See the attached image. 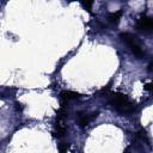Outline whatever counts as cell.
<instances>
[{
  "mask_svg": "<svg viewBox=\"0 0 153 153\" xmlns=\"http://www.w3.org/2000/svg\"><path fill=\"white\" fill-rule=\"evenodd\" d=\"M106 98H108V103L115 110H117L121 114H131L135 110L134 104L123 93H120V92H110V93H108Z\"/></svg>",
  "mask_w": 153,
  "mask_h": 153,
  "instance_id": "cell-1",
  "label": "cell"
},
{
  "mask_svg": "<svg viewBox=\"0 0 153 153\" xmlns=\"http://www.w3.org/2000/svg\"><path fill=\"white\" fill-rule=\"evenodd\" d=\"M120 37H121L122 42L127 44V47L130 49V51H131L136 57L141 59V57L145 55V50H143L142 45L139 43V41L136 39V37H135L134 35H131V33H129V32H122V33L120 35Z\"/></svg>",
  "mask_w": 153,
  "mask_h": 153,
  "instance_id": "cell-2",
  "label": "cell"
},
{
  "mask_svg": "<svg viewBox=\"0 0 153 153\" xmlns=\"http://www.w3.org/2000/svg\"><path fill=\"white\" fill-rule=\"evenodd\" d=\"M136 27L142 31V32H149L152 31V27H153V20L151 17H147V16H141L136 23Z\"/></svg>",
  "mask_w": 153,
  "mask_h": 153,
  "instance_id": "cell-3",
  "label": "cell"
},
{
  "mask_svg": "<svg viewBox=\"0 0 153 153\" xmlns=\"http://www.w3.org/2000/svg\"><path fill=\"white\" fill-rule=\"evenodd\" d=\"M97 117V112H92V114H87V112H79L76 118H78V123L80 127H86L90 124V122L92 120H94Z\"/></svg>",
  "mask_w": 153,
  "mask_h": 153,
  "instance_id": "cell-4",
  "label": "cell"
},
{
  "mask_svg": "<svg viewBox=\"0 0 153 153\" xmlns=\"http://www.w3.org/2000/svg\"><path fill=\"white\" fill-rule=\"evenodd\" d=\"M79 97H80V94L76 92H73V91H62L61 92V98H62L63 103H68L69 100L78 99Z\"/></svg>",
  "mask_w": 153,
  "mask_h": 153,
  "instance_id": "cell-5",
  "label": "cell"
},
{
  "mask_svg": "<svg viewBox=\"0 0 153 153\" xmlns=\"http://www.w3.org/2000/svg\"><path fill=\"white\" fill-rule=\"evenodd\" d=\"M121 16H122V12L121 11H117V12H114V13H110L109 14V22L112 24V25H117L120 19H121Z\"/></svg>",
  "mask_w": 153,
  "mask_h": 153,
  "instance_id": "cell-6",
  "label": "cell"
},
{
  "mask_svg": "<svg viewBox=\"0 0 153 153\" xmlns=\"http://www.w3.org/2000/svg\"><path fill=\"white\" fill-rule=\"evenodd\" d=\"M82 6H84L85 8H87V10H90V8H91V6H92V2H91V1H86V2H82Z\"/></svg>",
  "mask_w": 153,
  "mask_h": 153,
  "instance_id": "cell-7",
  "label": "cell"
}]
</instances>
